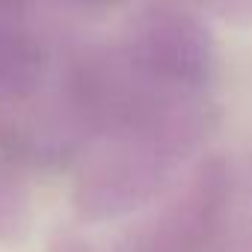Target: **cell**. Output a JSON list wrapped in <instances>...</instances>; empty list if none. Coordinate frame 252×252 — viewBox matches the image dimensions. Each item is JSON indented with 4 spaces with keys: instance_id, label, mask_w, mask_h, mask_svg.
<instances>
[{
    "instance_id": "6da1fadb",
    "label": "cell",
    "mask_w": 252,
    "mask_h": 252,
    "mask_svg": "<svg viewBox=\"0 0 252 252\" xmlns=\"http://www.w3.org/2000/svg\"><path fill=\"white\" fill-rule=\"evenodd\" d=\"M128 57L166 89H196L211 77L214 42L196 15L178 6H149L134 21Z\"/></svg>"
},
{
    "instance_id": "7a4b0ae2",
    "label": "cell",
    "mask_w": 252,
    "mask_h": 252,
    "mask_svg": "<svg viewBox=\"0 0 252 252\" xmlns=\"http://www.w3.org/2000/svg\"><path fill=\"white\" fill-rule=\"evenodd\" d=\"M225 169L220 163L202 166L196 181L134 246V252H202L217 231L225 208Z\"/></svg>"
},
{
    "instance_id": "3957f363",
    "label": "cell",
    "mask_w": 252,
    "mask_h": 252,
    "mask_svg": "<svg viewBox=\"0 0 252 252\" xmlns=\"http://www.w3.org/2000/svg\"><path fill=\"white\" fill-rule=\"evenodd\" d=\"M45 71L42 45L9 12H0V101L27 98Z\"/></svg>"
},
{
    "instance_id": "277c9868",
    "label": "cell",
    "mask_w": 252,
    "mask_h": 252,
    "mask_svg": "<svg viewBox=\"0 0 252 252\" xmlns=\"http://www.w3.org/2000/svg\"><path fill=\"white\" fill-rule=\"evenodd\" d=\"M68 3H89V6H101V3H116V0H68Z\"/></svg>"
}]
</instances>
